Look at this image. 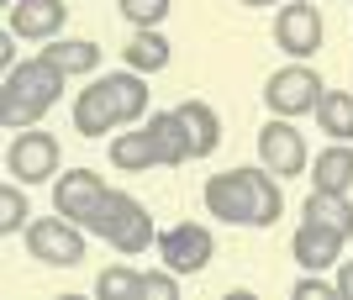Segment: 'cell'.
Here are the masks:
<instances>
[{
	"mask_svg": "<svg viewBox=\"0 0 353 300\" xmlns=\"http://www.w3.org/2000/svg\"><path fill=\"white\" fill-rule=\"evenodd\" d=\"M63 69L53 58H27V63H11L6 69V90H0V121L11 127V132H27V127H37V116L43 111H53L63 95Z\"/></svg>",
	"mask_w": 353,
	"mask_h": 300,
	"instance_id": "obj_1",
	"label": "cell"
},
{
	"mask_svg": "<svg viewBox=\"0 0 353 300\" xmlns=\"http://www.w3.org/2000/svg\"><path fill=\"white\" fill-rule=\"evenodd\" d=\"M90 226H95L117 253H127V258L148 253V242H153V216H148V206L137 195H127V190H111Z\"/></svg>",
	"mask_w": 353,
	"mask_h": 300,
	"instance_id": "obj_2",
	"label": "cell"
},
{
	"mask_svg": "<svg viewBox=\"0 0 353 300\" xmlns=\"http://www.w3.org/2000/svg\"><path fill=\"white\" fill-rule=\"evenodd\" d=\"M27 248L37 264H53V269H74L85 258V237H79V222L69 216H43V222H27Z\"/></svg>",
	"mask_w": 353,
	"mask_h": 300,
	"instance_id": "obj_3",
	"label": "cell"
},
{
	"mask_svg": "<svg viewBox=\"0 0 353 300\" xmlns=\"http://www.w3.org/2000/svg\"><path fill=\"white\" fill-rule=\"evenodd\" d=\"M322 74L316 69H306V63H290V69H280V74H269L264 85V100L274 116H306V111H316V100H322Z\"/></svg>",
	"mask_w": 353,
	"mask_h": 300,
	"instance_id": "obj_4",
	"label": "cell"
},
{
	"mask_svg": "<svg viewBox=\"0 0 353 300\" xmlns=\"http://www.w3.org/2000/svg\"><path fill=\"white\" fill-rule=\"evenodd\" d=\"M211 253H216V237L201 222H179L159 237V258H163V269H174V274H201L211 264Z\"/></svg>",
	"mask_w": 353,
	"mask_h": 300,
	"instance_id": "obj_5",
	"label": "cell"
},
{
	"mask_svg": "<svg viewBox=\"0 0 353 300\" xmlns=\"http://www.w3.org/2000/svg\"><path fill=\"white\" fill-rule=\"evenodd\" d=\"M105 180L95 174V169H69L59 184H53V211L59 216H69V222H79V226H90L95 222V211L105 206Z\"/></svg>",
	"mask_w": 353,
	"mask_h": 300,
	"instance_id": "obj_6",
	"label": "cell"
},
{
	"mask_svg": "<svg viewBox=\"0 0 353 300\" xmlns=\"http://www.w3.org/2000/svg\"><path fill=\"white\" fill-rule=\"evenodd\" d=\"M259 164H264L274 180H290V174L306 169V137L290 127V116L259 127Z\"/></svg>",
	"mask_w": 353,
	"mask_h": 300,
	"instance_id": "obj_7",
	"label": "cell"
},
{
	"mask_svg": "<svg viewBox=\"0 0 353 300\" xmlns=\"http://www.w3.org/2000/svg\"><path fill=\"white\" fill-rule=\"evenodd\" d=\"M6 169H11L21 184H43L59 174V142L48 132H37V127H27V132H16L11 153H6Z\"/></svg>",
	"mask_w": 353,
	"mask_h": 300,
	"instance_id": "obj_8",
	"label": "cell"
},
{
	"mask_svg": "<svg viewBox=\"0 0 353 300\" xmlns=\"http://www.w3.org/2000/svg\"><path fill=\"white\" fill-rule=\"evenodd\" d=\"M206 211L221 216L232 226H253V184L248 169H227V174H211L206 180Z\"/></svg>",
	"mask_w": 353,
	"mask_h": 300,
	"instance_id": "obj_9",
	"label": "cell"
},
{
	"mask_svg": "<svg viewBox=\"0 0 353 300\" xmlns=\"http://www.w3.org/2000/svg\"><path fill=\"white\" fill-rule=\"evenodd\" d=\"M63 21H69V6H63V0H11V11H6V32H11V37H27V43L59 37Z\"/></svg>",
	"mask_w": 353,
	"mask_h": 300,
	"instance_id": "obj_10",
	"label": "cell"
},
{
	"mask_svg": "<svg viewBox=\"0 0 353 300\" xmlns=\"http://www.w3.org/2000/svg\"><path fill=\"white\" fill-rule=\"evenodd\" d=\"M274 43H280L295 63L311 58V53L322 47V16H316V6H301V0L280 6V16H274Z\"/></svg>",
	"mask_w": 353,
	"mask_h": 300,
	"instance_id": "obj_11",
	"label": "cell"
},
{
	"mask_svg": "<svg viewBox=\"0 0 353 300\" xmlns=\"http://www.w3.org/2000/svg\"><path fill=\"white\" fill-rule=\"evenodd\" d=\"M117 127H121V111H117V95H111L105 79H95V85H85L74 95V132L79 137H105Z\"/></svg>",
	"mask_w": 353,
	"mask_h": 300,
	"instance_id": "obj_12",
	"label": "cell"
},
{
	"mask_svg": "<svg viewBox=\"0 0 353 300\" xmlns=\"http://www.w3.org/2000/svg\"><path fill=\"white\" fill-rule=\"evenodd\" d=\"M343 232H332V226H322V222H301L295 226V237H290V253H295V264L301 269H311V274H322V269H332L343 258Z\"/></svg>",
	"mask_w": 353,
	"mask_h": 300,
	"instance_id": "obj_13",
	"label": "cell"
},
{
	"mask_svg": "<svg viewBox=\"0 0 353 300\" xmlns=\"http://www.w3.org/2000/svg\"><path fill=\"white\" fill-rule=\"evenodd\" d=\"M148 132H153L159 164L179 169V164H190V158H195V148H190V132H185L179 111H153V116H148Z\"/></svg>",
	"mask_w": 353,
	"mask_h": 300,
	"instance_id": "obj_14",
	"label": "cell"
},
{
	"mask_svg": "<svg viewBox=\"0 0 353 300\" xmlns=\"http://www.w3.org/2000/svg\"><path fill=\"white\" fill-rule=\"evenodd\" d=\"M174 111H179V121H185V132H190L195 158H211V153L221 148V121H216V111H211L206 100H185V105H174Z\"/></svg>",
	"mask_w": 353,
	"mask_h": 300,
	"instance_id": "obj_15",
	"label": "cell"
},
{
	"mask_svg": "<svg viewBox=\"0 0 353 300\" xmlns=\"http://www.w3.org/2000/svg\"><path fill=\"white\" fill-rule=\"evenodd\" d=\"M111 164L121 174H148V169L159 164V148H153V132H117L111 137Z\"/></svg>",
	"mask_w": 353,
	"mask_h": 300,
	"instance_id": "obj_16",
	"label": "cell"
},
{
	"mask_svg": "<svg viewBox=\"0 0 353 300\" xmlns=\"http://www.w3.org/2000/svg\"><path fill=\"white\" fill-rule=\"evenodd\" d=\"M316 190H332V195H348L353 190V148H343V142H332L327 153H316Z\"/></svg>",
	"mask_w": 353,
	"mask_h": 300,
	"instance_id": "obj_17",
	"label": "cell"
},
{
	"mask_svg": "<svg viewBox=\"0 0 353 300\" xmlns=\"http://www.w3.org/2000/svg\"><path fill=\"white\" fill-rule=\"evenodd\" d=\"M127 53V69H137V74H159V69H169V43H163L153 27H137L132 43L121 47Z\"/></svg>",
	"mask_w": 353,
	"mask_h": 300,
	"instance_id": "obj_18",
	"label": "cell"
},
{
	"mask_svg": "<svg viewBox=\"0 0 353 300\" xmlns=\"http://www.w3.org/2000/svg\"><path fill=\"white\" fill-rule=\"evenodd\" d=\"M43 58H53L63 74H95L101 69V47L90 43V37H63V43L43 47Z\"/></svg>",
	"mask_w": 353,
	"mask_h": 300,
	"instance_id": "obj_19",
	"label": "cell"
},
{
	"mask_svg": "<svg viewBox=\"0 0 353 300\" xmlns=\"http://www.w3.org/2000/svg\"><path fill=\"white\" fill-rule=\"evenodd\" d=\"M306 222H322L343 237H353V206L348 195H332V190H311L306 195Z\"/></svg>",
	"mask_w": 353,
	"mask_h": 300,
	"instance_id": "obj_20",
	"label": "cell"
},
{
	"mask_svg": "<svg viewBox=\"0 0 353 300\" xmlns=\"http://www.w3.org/2000/svg\"><path fill=\"white\" fill-rule=\"evenodd\" d=\"M105 85H111V95H117L121 127H127V121H143V116H148V79L137 74V69H127V74H105Z\"/></svg>",
	"mask_w": 353,
	"mask_h": 300,
	"instance_id": "obj_21",
	"label": "cell"
},
{
	"mask_svg": "<svg viewBox=\"0 0 353 300\" xmlns=\"http://www.w3.org/2000/svg\"><path fill=\"white\" fill-rule=\"evenodd\" d=\"M248 184H253V226H274L280 211H285V195H280V184H274V174L264 164H253Z\"/></svg>",
	"mask_w": 353,
	"mask_h": 300,
	"instance_id": "obj_22",
	"label": "cell"
},
{
	"mask_svg": "<svg viewBox=\"0 0 353 300\" xmlns=\"http://www.w3.org/2000/svg\"><path fill=\"white\" fill-rule=\"evenodd\" d=\"M316 121H322L327 137L348 142V137H353V95L348 90H322V100H316Z\"/></svg>",
	"mask_w": 353,
	"mask_h": 300,
	"instance_id": "obj_23",
	"label": "cell"
},
{
	"mask_svg": "<svg viewBox=\"0 0 353 300\" xmlns=\"http://www.w3.org/2000/svg\"><path fill=\"white\" fill-rule=\"evenodd\" d=\"M95 295L101 300H143V274L117 264V269H105L101 279H95Z\"/></svg>",
	"mask_w": 353,
	"mask_h": 300,
	"instance_id": "obj_24",
	"label": "cell"
},
{
	"mask_svg": "<svg viewBox=\"0 0 353 300\" xmlns=\"http://www.w3.org/2000/svg\"><path fill=\"white\" fill-rule=\"evenodd\" d=\"M27 200H21V190H16V184H6V190H0V232H6V237H11V232H21V226H27Z\"/></svg>",
	"mask_w": 353,
	"mask_h": 300,
	"instance_id": "obj_25",
	"label": "cell"
},
{
	"mask_svg": "<svg viewBox=\"0 0 353 300\" xmlns=\"http://www.w3.org/2000/svg\"><path fill=\"white\" fill-rule=\"evenodd\" d=\"M117 6L132 27H159L163 16H169V0H117Z\"/></svg>",
	"mask_w": 353,
	"mask_h": 300,
	"instance_id": "obj_26",
	"label": "cell"
},
{
	"mask_svg": "<svg viewBox=\"0 0 353 300\" xmlns=\"http://www.w3.org/2000/svg\"><path fill=\"white\" fill-rule=\"evenodd\" d=\"M143 295L148 300H179V274H143Z\"/></svg>",
	"mask_w": 353,
	"mask_h": 300,
	"instance_id": "obj_27",
	"label": "cell"
},
{
	"mask_svg": "<svg viewBox=\"0 0 353 300\" xmlns=\"http://www.w3.org/2000/svg\"><path fill=\"white\" fill-rule=\"evenodd\" d=\"M295 295H301V300H343V295H338V285H327L322 274H311V269H306V279L295 285Z\"/></svg>",
	"mask_w": 353,
	"mask_h": 300,
	"instance_id": "obj_28",
	"label": "cell"
},
{
	"mask_svg": "<svg viewBox=\"0 0 353 300\" xmlns=\"http://www.w3.org/2000/svg\"><path fill=\"white\" fill-rule=\"evenodd\" d=\"M338 295L353 300V258H348V264H338Z\"/></svg>",
	"mask_w": 353,
	"mask_h": 300,
	"instance_id": "obj_29",
	"label": "cell"
},
{
	"mask_svg": "<svg viewBox=\"0 0 353 300\" xmlns=\"http://www.w3.org/2000/svg\"><path fill=\"white\" fill-rule=\"evenodd\" d=\"M243 6H274V0H243Z\"/></svg>",
	"mask_w": 353,
	"mask_h": 300,
	"instance_id": "obj_30",
	"label": "cell"
}]
</instances>
